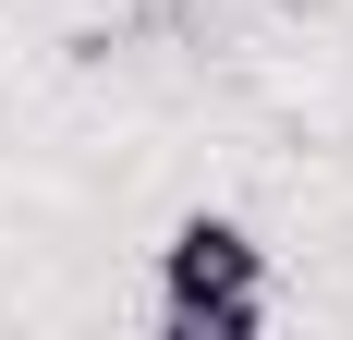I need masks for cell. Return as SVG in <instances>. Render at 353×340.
<instances>
[{
	"label": "cell",
	"instance_id": "6da1fadb",
	"mask_svg": "<svg viewBox=\"0 0 353 340\" xmlns=\"http://www.w3.org/2000/svg\"><path fill=\"white\" fill-rule=\"evenodd\" d=\"M159 328L171 340H256L268 328V243L232 206H195L159 243Z\"/></svg>",
	"mask_w": 353,
	"mask_h": 340
}]
</instances>
